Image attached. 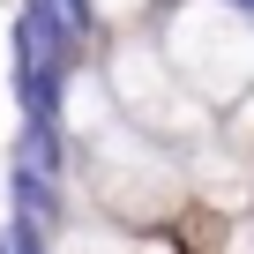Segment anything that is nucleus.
<instances>
[{
	"instance_id": "nucleus-6",
	"label": "nucleus",
	"mask_w": 254,
	"mask_h": 254,
	"mask_svg": "<svg viewBox=\"0 0 254 254\" xmlns=\"http://www.w3.org/2000/svg\"><path fill=\"white\" fill-rule=\"evenodd\" d=\"M53 8L67 15V30H75L82 45H97V15H90V0H53Z\"/></svg>"
},
{
	"instance_id": "nucleus-3",
	"label": "nucleus",
	"mask_w": 254,
	"mask_h": 254,
	"mask_svg": "<svg viewBox=\"0 0 254 254\" xmlns=\"http://www.w3.org/2000/svg\"><path fill=\"white\" fill-rule=\"evenodd\" d=\"M90 67H97V82H105V97H112V112H120L127 127H142V135H157V142H172V150L217 135V112L172 75V60L157 53L150 23L112 30V38L90 53Z\"/></svg>"
},
{
	"instance_id": "nucleus-1",
	"label": "nucleus",
	"mask_w": 254,
	"mask_h": 254,
	"mask_svg": "<svg viewBox=\"0 0 254 254\" xmlns=\"http://www.w3.org/2000/svg\"><path fill=\"white\" fill-rule=\"evenodd\" d=\"M75 172L90 180V194L127 232H150V224H165L187 202V150L142 135V127H127V120H105L97 135L75 142Z\"/></svg>"
},
{
	"instance_id": "nucleus-4",
	"label": "nucleus",
	"mask_w": 254,
	"mask_h": 254,
	"mask_svg": "<svg viewBox=\"0 0 254 254\" xmlns=\"http://www.w3.org/2000/svg\"><path fill=\"white\" fill-rule=\"evenodd\" d=\"M217 142H224V150H232V157L254 172V82H247V90H239V97L217 112Z\"/></svg>"
},
{
	"instance_id": "nucleus-2",
	"label": "nucleus",
	"mask_w": 254,
	"mask_h": 254,
	"mask_svg": "<svg viewBox=\"0 0 254 254\" xmlns=\"http://www.w3.org/2000/svg\"><path fill=\"white\" fill-rule=\"evenodd\" d=\"M150 38L209 112H224L254 82V8L239 0H157Z\"/></svg>"
},
{
	"instance_id": "nucleus-5",
	"label": "nucleus",
	"mask_w": 254,
	"mask_h": 254,
	"mask_svg": "<svg viewBox=\"0 0 254 254\" xmlns=\"http://www.w3.org/2000/svg\"><path fill=\"white\" fill-rule=\"evenodd\" d=\"M0 239H8V254H53V224H38V217H8Z\"/></svg>"
}]
</instances>
